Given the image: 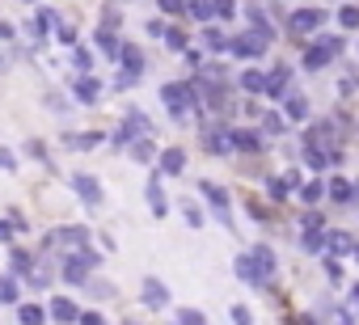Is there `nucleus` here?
Returning a JSON list of instances; mask_svg holds the SVG:
<instances>
[{
    "label": "nucleus",
    "mask_w": 359,
    "mask_h": 325,
    "mask_svg": "<svg viewBox=\"0 0 359 325\" xmlns=\"http://www.w3.org/2000/svg\"><path fill=\"white\" fill-rule=\"evenodd\" d=\"M194 85H178V81H169V85H161V101L169 106V115L174 119H182L186 115V106H194Z\"/></svg>",
    "instance_id": "nucleus-1"
},
{
    "label": "nucleus",
    "mask_w": 359,
    "mask_h": 325,
    "mask_svg": "<svg viewBox=\"0 0 359 325\" xmlns=\"http://www.w3.org/2000/svg\"><path fill=\"white\" fill-rule=\"evenodd\" d=\"M342 42L347 38H322V42H313V47H304V68H326L334 56H338V51H342Z\"/></svg>",
    "instance_id": "nucleus-2"
},
{
    "label": "nucleus",
    "mask_w": 359,
    "mask_h": 325,
    "mask_svg": "<svg viewBox=\"0 0 359 325\" xmlns=\"http://www.w3.org/2000/svg\"><path fill=\"white\" fill-rule=\"evenodd\" d=\"M322 22H326V9H296L287 17V30L292 34H313V30H322Z\"/></svg>",
    "instance_id": "nucleus-3"
},
{
    "label": "nucleus",
    "mask_w": 359,
    "mask_h": 325,
    "mask_svg": "<svg viewBox=\"0 0 359 325\" xmlns=\"http://www.w3.org/2000/svg\"><path fill=\"white\" fill-rule=\"evenodd\" d=\"M267 42L271 38H262V34H241V38L228 42V51H233V56H241V60H253V56H262V51H267Z\"/></svg>",
    "instance_id": "nucleus-4"
},
{
    "label": "nucleus",
    "mask_w": 359,
    "mask_h": 325,
    "mask_svg": "<svg viewBox=\"0 0 359 325\" xmlns=\"http://www.w3.org/2000/svg\"><path fill=\"white\" fill-rule=\"evenodd\" d=\"M72 186H76V194H81L89 207H101V182H97V178H89V174H72Z\"/></svg>",
    "instance_id": "nucleus-5"
},
{
    "label": "nucleus",
    "mask_w": 359,
    "mask_h": 325,
    "mask_svg": "<svg viewBox=\"0 0 359 325\" xmlns=\"http://www.w3.org/2000/svg\"><path fill=\"white\" fill-rule=\"evenodd\" d=\"M51 241H60L64 249H76V253L89 249V233L85 228H60V233H51Z\"/></svg>",
    "instance_id": "nucleus-6"
},
{
    "label": "nucleus",
    "mask_w": 359,
    "mask_h": 325,
    "mask_svg": "<svg viewBox=\"0 0 359 325\" xmlns=\"http://www.w3.org/2000/svg\"><path fill=\"white\" fill-rule=\"evenodd\" d=\"M140 292H144V304H148V308H165V304H169V288L157 283V279H144Z\"/></svg>",
    "instance_id": "nucleus-7"
},
{
    "label": "nucleus",
    "mask_w": 359,
    "mask_h": 325,
    "mask_svg": "<svg viewBox=\"0 0 359 325\" xmlns=\"http://www.w3.org/2000/svg\"><path fill=\"white\" fill-rule=\"evenodd\" d=\"M199 190H203V199H208V203H212V207L220 211V220L228 224V194H224V190H220L216 182H199Z\"/></svg>",
    "instance_id": "nucleus-8"
},
{
    "label": "nucleus",
    "mask_w": 359,
    "mask_h": 325,
    "mask_svg": "<svg viewBox=\"0 0 359 325\" xmlns=\"http://www.w3.org/2000/svg\"><path fill=\"white\" fill-rule=\"evenodd\" d=\"M119 64H123L131 76H140V68H144V51H140L135 42H123V51H119Z\"/></svg>",
    "instance_id": "nucleus-9"
},
{
    "label": "nucleus",
    "mask_w": 359,
    "mask_h": 325,
    "mask_svg": "<svg viewBox=\"0 0 359 325\" xmlns=\"http://www.w3.org/2000/svg\"><path fill=\"white\" fill-rule=\"evenodd\" d=\"M85 270H93L85 258H76V253H72V258H64V279H68V283H89Z\"/></svg>",
    "instance_id": "nucleus-10"
},
{
    "label": "nucleus",
    "mask_w": 359,
    "mask_h": 325,
    "mask_svg": "<svg viewBox=\"0 0 359 325\" xmlns=\"http://www.w3.org/2000/svg\"><path fill=\"white\" fill-rule=\"evenodd\" d=\"M51 317L68 325V321H81V308H76L68 296H56V300H51Z\"/></svg>",
    "instance_id": "nucleus-11"
},
{
    "label": "nucleus",
    "mask_w": 359,
    "mask_h": 325,
    "mask_svg": "<svg viewBox=\"0 0 359 325\" xmlns=\"http://www.w3.org/2000/svg\"><path fill=\"white\" fill-rule=\"evenodd\" d=\"M249 258H253V266H258V275H262V283H267V279L275 275V253H271V245H258Z\"/></svg>",
    "instance_id": "nucleus-12"
},
{
    "label": "nucleus",
    "mask_w": 359,
    "mask_h": 325,
    "mask_svg": "<svg viewBox=\"0 0 359 325\" xmlns=\"http://www.w3.org/2000/svg\"><path fill=\"white\" fill-rule=\"evenodd\" d=\"M182 169H186V152H182V148H165V152H161V174L174 178V174H182Z\"/></svg>",
    "instance_id": "nucleus-13"
},
{
    "label": "nucleus",
    "mask_w": 359,
    "mask_h": 325,
    "mask_svg": "<svg viewBox=\"0 0 359 325\" xmlns=\"http://www.w3.org/2000/svg\"><path fill=\"white\" fill-rule=\"evenodd\" d=\"M148 207H152V215H165V211H169V199H165V190H161L157 178L148 182Z\"/></svg>",
    "instance_id": "nucleus-14"
},
{
    "label": "nucleus",
    "mask_w": 359,
    "mask_h": 325,
    "mask_svg": "<svg viewBox=\"0 0 359 325\" xmlns=\"http://www.w3.org/2000/svg\"><path fill=\"white\" fill-rule=\"evenodd\" d=\"M228 135H233V148H241V152H258L262 148L258 131H228Z\"/></svg>",
    "instance_id": "nucleus-15"
},
{
    "label": "nucleus",
    "mask_w": 359,
    "mask_h": 325,
    "mask_svg": "<svg viewBox=\"0 0 359 325\" xmlns=\"http://www.w3.org/2000/svg\"><path fill=\"white\" fill-rule=\"evenodd\" d=\"M76 97H81L85 106H93V101L101 97V85H97L93 76H81V81H76Z\"/></svg>",
    "instance_id": "nucleus-16"
},
{
    "label": "nucleus",
    "mask_w": 359,
    "mask_h": 325,
    "mask_svg": "<svg viewBox=\"0 0 359 325\" xmlns=\"http://www.w3.org/2000/svg\"><path fill=\"white\" fill-rule=\"evenodd\" d=\"M17 321L22 325H42L47 321V308L42 304H17Z\"/></svg>",
    "instance_id": "nucleus-17"
},
{
    "label": "nucleus",
    "mask_w": 359,
    "mask_h": 325,
    "mask_svg": "<svg viewBox=\"0 0 359 325\" xmlns=\"http://www.w3.org/2000/svg\"><path fill=\"white\" fill-rule=\"evenodd\" d=\"M326 194H330L334 203H351V199H355V186H351V182H342V178H334V182L326 186Z\"/></svg>",
    "instance_id": "nucleus-18"
},
{
    "label": "nucleus",
    "mask_w": 359,
    "mask_h": 325,
    "mask_svg": "<svg viewBox=\"0 0 359 325\" xmlns=\"http://www.w3.org/2000/svg\"><path fill=\"white\" fill-rule=\"evenodd\" d=\"M287 76H292V72H287V68H275V72H271V76H267V93H271V97H279V93H283V89H287Z\"/></svg>",
    "instance_id": "nucleus-19"
},
{
    "label": "nucleus",
    "mask_w": 359,
    "mask_h": 325,
    "mask_svg": "<svg viewBox=\"0 0 359 325\" xmlns=\"http://www.w3.org/2000/svg\"><path fill=\"white\" fill-rule=\"evenodd\" d=\"M241 89H249V93H267V76L262 72H241Z\"/></svg>",
    "instance_id": "nucleus-20"
},
{
    "label": "nucleus",
    "mask_w": 359,
    "mask_h": 325,
    "mask_svg": "<svg viewBox=\"0 0 359 325\" xmlns=\"http://www.w3.org/2000/svg\"><path fill=\"white\" fill-rule=\"evenodd\" d=\"M237 275H241L245 283H262V275H258V266H253V258H237Z\"/></svg>",
    "instance_id": "nucleus-21"
},
{
    "label": "nucleus",
    "mask_w": 359,
    "mask_h": 325,
    "mask_svg": "<svg viewBox=\"0 0 359 325\" xmlns=\"http://www.w3.org/2000/svg\"><path fill=\"white\" fill-rule=\"evenodd\" d=\"M97 47L106 51V56H115V60H119V51H123V42H119L110 30H97Z\"/></svg>",
    "instance_id": "nucleus-22"
},
{
    "label": "nucleus",
    "mask_w": 359,
    "mask_h": 325,
    "mask_svg": "<svg viewBox=\"0 0 359 325\" xmlns=\"http://www.w3.org/2000/svg\"><path fill=\"white\" fill-rule=\"evenodd\" d=\"M190 17H199V22H208L212 13H216V0H190V9H186Z\"/></svg>",
    "instance_id": "nucleus-23"
},
{
    "label": "nucleus",
    "mask_w": 359,
    "mask_h": 325,
    "mask_svg": "<svg viewBox=\"0 0 359 325\" xmlns=\"http://www.w3.org/2000/svg\"><path fill=\"white\" fill-rule=\"evenodd\" d=\"M304 115H309V101H304L300 93H292V97H287V119H296V123H300Z\"/></svg>",
    "instance_id": "nucleus-24"
},
{
    "label": "nucleus",
    "mask_w": 359,
    "mask_h": 325,
    "mask_svg": "<svg viewBox=\"0 0 359 325\" xmlns=\"http://www.w3.org/2000/svg\"><path fill=\"white\" fill-rule=\"evenodd\" d=\"M203 38H208V47H212V51H224V47L233 42V38H228L224 30H216V26H208V30H203Z\"/></svg>",
    "instance_id": "nucleus-25"
},
{
    "label": "nucleus",
    "mask_w": 359,
    "mask_h": 325,
    "mask_svg": "<svg viewBox=\"0 0 359 325\" xmlns=\"http://www.w3.org/2000/svg\"><path fill=\"white\" fill-rule=\"evenodd\" d=\"M338 26H342V30H359V9H355V5L338 9Z\"/></svg>",
    "instance_id": "nucleus-26"
},
{
    "label": "nucleus",
    "mask_w": 359,
    "mask_h": 325,
    "mask_svg": "<svg viewBox=\"0 0 359 325\" xmlns=\"http://www.w3.org/2000/svg\"><path fill=\"white\" fill-rule=\"evenodd\" d=\"M300 245H304V249H309V253H317V249L326 245V237H322L317 228H304V237H300Z\"/></svg>",
    "instance_id": "nucleus-27"
},
{
    "label": "nucleus",
    "mask_w": 359,
    "mask_h": 325,
    "mask_svg": "<svg viewBox=\"0 0 359 325\" xmlns=\"http://www.w3.org/2000/svg\"><path fill=\"white\" fill-rule=\"evenodd\" d=\"M72 60H76V68H81L85 76H93V51H89V47H76V56H72Z\"/></svg>",
    "instance_id": "nucleus-28"
},
{
    "label": "nucleus",
    "mask_w": 359,
    "mask_h": 325,
    "mask_svg": "<svg viewBox=\"0 0 359 325\" xmlns=\"http://www.w3.org/2000/svg\"><path fill=\"white\" fill-rule=\"evenodd\" d=\"M131 156L135 160H152V156H157V148H152V140H135L131 144Z\"/></svg>",
    "instance_id": "nucleus-29"
},
{
    "label": "nucleus",
    "mask_w": 359,
    "mask_h": 325,
    "mask_svg": "<svg viewBox=\"0 0 359 325\" xmlns=\"http://www.w3.org/2000/svg\"><path fill=\"white\" fill-rule=\"evenodd\" d=\"M30 266H34V258H30L26 249H13V275H26Z\"/></svg>",
    "instance_id": "nucleus-30"
},
{
    "label": "nucleus",
    "mask_w": 359,
    "mask_h": 325,
    "mask_svg": "<svg viewBox=\"0 0 359 325\" xmlns=\"http://www.w3.org/2000/svg\"><path fill=\"white\" fill-rule=\"evenodd\" d=\"M262 135H283V119L279 115H262Z\"/></svg>",
    "instance_id": "nucleus-31"
},
{
    "label": "nucleus",
    "mask_w": 359,
    "mask_h": 325,
    "mask_svg": "<svg viewBox=\"0 0 359 325\" xmlns=\"http://www.w3.org/2000/svg\"><path fill=\"white\" fill-rule=\"evenodd\" d=\"M97 144H101V135H93V131L89 135H68V148H97Z\"/></svg>",
    "instance_id": "nucleus-32"
},
{
    "label": "nucleus",
    "mask_w": 359,
    "mask_h": 325,
    "mask_svg": "<svg viewBox=\"0 0 359 325\" xmlns=\"http://www.w3.org/2000/svg\"><path fill=\"white\" fill-rule=\"evenodd\" d=\"M330 249H334V253H347V249H359V245H351L347 233H330Z\"/></svg>",
    "instance_id": "nucleus-33"
},
{
    "label": "nucleus",
    "mask_w": 359,
    "mask_h": 325,
    "mask_svg": "<svg viewBox=\"0 0 359 325\" xmlns=\"http://www.w3.org/2000/svg\"><path fill=\"white\" fill-rule=\"evenodd\" d=\"M0 300H5V304H17V279H0Z\"/></svg>",
    "instance_id": "nucleus-34"
},
{
    "label": "nucleus",
    "mask_w": 359,
    "mask_h": 325,
    "mask_svg": "<svg viewBox=\"0 0 359 325\" xmlns=\"http://www.w3.org/2000/svg\"><path fill=\"white\" fill-rule=\"evenodd\" d=\"M322 194H326V186H322V182H309V186H300V199H304V203H317Z\"/></svg>",
    "instance_id": "nucleus-35"
},
{
    "label": "nucleus",
    "mask_w": 359,
    "mask_h": 325,
    "mask_svg": "<svg viewBox=\"0 0 359 325\" xmlns=\"http://www.w3.org/2000/svg\"><path fill=\"white\" fill-rule=\"evenodd\" d=\"M304 160H309L313 169H326V165H330V160H326V156H322V152H317L313 144H304Z\"/></svg>",
    "instance_id": "nucleus-36"
},
{
    "label": "nucleus",
    "mask_w": 359,
    "mask_h": 325,
    "mask_svg": "<svg viewBox=\"0 0 359 325\" xmlns=\"http://www.w3.org/2000/svg\"><path fill=\"white\" fill-rule=\"evenodd\" d=\"M165 47H169V51H190V47H186V34H182V30H169V34H165Z\"/></svg>",
    "instance_id": "nucleus-37"
},
{
    "label": "nucleus",
    "mask_w": 359,
    "mask_h": 325,
    "mask_svg": "<svg viewBox=\"0 0 359 325\" xmlns=\"http://www.w3.org/2000/svg\"><path fill=\"white\" fill-rule=\"evenodd\" d=\"M267 186H271V199L279 203V199H287V186H292V182H287V178H271Z\"/></svg>",
    "instance_id": "nucleus-38"
},
{
    "label": "nucleus",
    "mask_w": 359,
    "mask_h": 325,
    "mask_svg": "<svg viewBox=\"0 0 359 325\" xmlns=\"http://www.w3.org/2000/svg\"><path fill=\"white\" fill-rule=\"evenodd\" d=\"M157 5H161V13H186L190 0H157Z\"/></svg>",
    "instance_id": "nucleus-39"
},
{
    "label": "nucleus",
    "mask_w": 359,
    "mask_h": 325,
    "mask_svg": "<svg viewBox=\"0 0 359 325\" xmlns=\"http://www.w3.org/2000/svg\"><path fill=\"white\" fill-rule=\"evenodd\" d=\"M0 169H5V174H13V169H17V156H13L9 148H0Z\"/></svg>",
    "instance_id": "nucleus-40"
},
{
    "label": "nucleus",
    "mask_w": 359,
    "mask_h": 325,
    "mask_svg": "<svg viewBox=\"0 0 359 325\" xmlns=\"http://www.w3.org/2000/svg\"><path fill=\"white\" fill-rule=\"evenodd\" d=\"M131 140H135V127H131V123H123V127H119V135H115V144L123 148V144H131Z\"/></svg>",
    "instance_id": "nucleus-41"
},
{
    "label": "nucleus",
    "mask_w": 359,
    "mask_h": 325,
    "mask_svg": "<svg viewBox=\"0 0 359 325\" xmlns=\"http://www.w3.org/2000/svg\"><path fill=\"white\" fill-rule=\"evenodd\" d=\"M233 321H237V325H253V317H249L245 304H233Z\"/></svg>",
    "instance_id": "nucleus-42"
},
{
    "label": "nucleus",
    "mask_w": 359,
    "mask_h": 325,
    "mask_svg": "<svg viewBox=\"0 0 359 325\" xmlns=\"http://www.w3.org/2000/svg\"><path fill=\"white\" fill-rule=\"evenodd\" d=\"M186 224H190V228H199V224H203V211H199L194 203H186Z\"/></svg>",
    "instance_id": "nucleus-43"
},
{
    "label": "nucleus",
    "mask_w": 359,
    "mask_h": 325,
    "mask_svg": "<svg viewBox=\"0 0 359 325\" xmlns=\"http://www.w3.org/2000/svg\"><path fill=\"white\" fill-rule=\"evenodd\" d=\"M233 13H237L233 0H216V17H233Z\"/></svg>",
    "instance_id": "nucleus-44"
},
{
    "label": "nucleus",
    "mask_w": 359,
    "mask_h": 325,
    "mask_svg": "<svg viewBox=\"0 0 359 325\" xmlns=\"http://www.w3.org/2000/svg\"><path fill=\"white\" fill-rule=\"evenodd\" d=\"M326 275H330V279H334V283H338V279H342V266H338V262H334V258H330V262H326Z\"/></svg>",
    "instance_id": "nucleus-45"
},
{
    "label": "nucleus",
    "mask_w": 359,
    "mask_h": 325,
    "mask_svg": "<svg viewBox=\"0 0 359 325\" xmlns=\"http://www.w3.org/2000/svg\"><path fill=\"white\" fill-rule=\"evenodd\" d=\"M56 38H60V42H76V30H72V26H60V34H56Z\"/></svg>",
    "instance_id": "nucleus-46"
},
{
    "label": "nucleus",
    "mask_w": 359,
    "mask_h": 325,
    "mask_svg": "<svg viewBox=\"0 0 359 325\" xmlns=\"http://www.w3.org/2000/svg\"><path fill=\"white\" fill-rule=\"evenodd\" d=\"M115 85H119V89H131V85H135V76H131V72H119V76H115Z\"/></svg>",
    "instance_id": "nucleus-47"
},
{
    "label": "nucleus",
    "mask_w": 359,
    "mask_h": 325,
    "mask_svg": "<svg viewBox=\"0 0 359 325\" xmlns=\"http://www.w3.org/2000/svg\"><path fill=\"white\" fill-rule=\"evenodd\" d=\"M81 325H106V321H101L97 312H81Z\"/></svg>",
    "instance_id": "nucleus-48"
},
{
    "label": "nucleus",
    "mask_w": 359,
    "mask_h": 325,
    "mask_svg": "<svg viewBox=\"0 0 359 325\" xmlns=\"http://www.w3.org/2000/svg\"><path fill=\"white\" fill-rule=\"evenodd\" d=\"M182 325H203V317H199V312H190V308H186V312H182Z\"/></svg>",
    "instance_id": "nucleus-49"
},
{
    "label": "nucleus",
    "mask_w": 359,
    "mask_h": 325,
    "mask_svg": "<svg viewBox=\"0 0 359 325\" xmlns=\"http://www.w3.org/2000/svg\"><path fill=\"white\" fill-rule=\"evenodd\" d=\"M9 38H13V26H9V22H0V42H9Z\"/></svg>",
    "instance_id": "nucleus-50"
},
{
    "label": "nucleus",
    "mask_w": 359,
    "mask_h": 325,
    "mask_svg": "<svg viewBox=\"0 0 359 325\" xmlns=\"http://www.w3.org/2000/svg\"><path fill=\"white\" fill-rule=\"evenodd\" d=\"M0 241H13V228L9 224H0Z\"/></svg>",
    "instance_id": "nucleus-51"
},
{
    "label": "nucleus",
    "mask_w": 359,
    "mask_h": 325,
    "mask_svg": "<svg viewBox=\"0 0 359 325\" xmlns=\"http://www.w3.org/2000/svg\"><path fill=\"white\" fill-rule=\"evenodd\" d=\"M351 296H355V308H359V283H355V292H351Z\"/></svg>",
    "instance_id": "nucleus-52"
},
{
    "label": "nucleus",
    "mask_w": 359,
    "mask_h": 325,
    "mask_svg": "<svg viewBox=\"0 0 359 325\" xmlns=\"http://www.w3.org/2000/svg\"><path fill=\"white\" fill-rule=\"evenodd\" d=\"M338 325H351V321H347V317H342V321H338Z\"/></svg>",
    "instance_id": "nucleus-53"
},
{
    "label": "nucleus",
    "mask_w": 359,
    "mask_h": 325,
    "mask_svg": "<svg viewBox=\"0 0 359 325\" xmlns=\"http://www.w3.org/2000/svg\"><path fill=\"white\" fill-rule=\"evenodd\" d=\"M355 199H359V186H355Z\"/></svg>",
    "instance_id": "nucleus-54"
},
{
    "label": "nucleus",
    "mask_w": 359,
    "mask_h": 325,
    "mask_svg": "<svg viewBox=\"0 0 359 325\" xmlns=\"http://www.w3.org/2000/svg\"><path fill=\"white\" fill-rule=\"evenodd\" d=\"M26 5H34V0H26Z\"/></svg>",
    "instance_id": "nucleus-55"
},
{
    "label": "nucleus",
    "mask_w": 359,
    "mask_h": 325,
    "mask_svg": "<svg viewBox=\"0 0 359 325\" xmlns=\"http://www.w3.org/2000/svg\"><path fill=\"white\" fill-rule=\"evenodd\" d=\"M127 325H135V321H127Z\"/></svg>",
    "instance_id": "nucleus-56"
},
{
    "label": "nucleus",
    "mask_w": 359,
    "mask_h": 325,
    "mask_svg": "<svg viewBox=\"0 0 359 325\" xmlns=\"http://www.w3.org/2000/svg\"><path fill=\"white\" fill-rule=\"evenodd\" d=\"M355 258H359V249H355Z\"/></svg>",
    "instance_id": "nucleus-57"
}]
</instances>
